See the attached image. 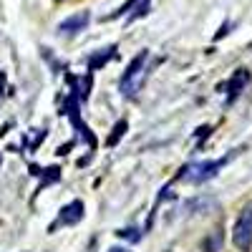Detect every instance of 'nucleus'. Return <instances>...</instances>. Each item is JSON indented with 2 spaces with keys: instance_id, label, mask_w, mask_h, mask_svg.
Listing matches in <instances>:
<instances>
[{
  "instance_id": "f257e3e1",
  "label": "nucleus",
  "mask_w": 252,
  "mask_h": 252,
  "mask_svg": "<svg viewBox=\"0 0 252 252\" xmlns=\"http://www.w3.org/2000/svg\"><path fill=\"white\" fill-rule=\"evenodd\" d=\"M229 157L224 159H212V161H192L179 169V174L174 177V182H184V184H204L209 179H215L220 174V169L227 164Z\"/></svg>"
},
{
  "instance_id": "f03ea898",
  "label": "nucleus",
  "mask_w": 252,
  "mask_h": 252,
  "mask_svg": "<svg viewBox=\"0 0 252 252\" xmlns=\"http://www.w3.org/2000/svg\"><path fill=\"white\" fill-rule=\"evenodd\" d=\"M146 61H149V51H141L131 58V63L126 66V71L119 78V89L124 96H136V91L141 89V81H144V68H146Z\"/></svg>"
},
{
  "instance_id": "7ed1b4c3",
  "label": "nucleus",
  "mask_w": 252,
  "mask_h": 252,
  "mask_svg": "<svg viewBox=\"0 0 252 252\" xmlns=\"http://www.w3.org/2000/svg\"><path fill=\"white\" fill-rule=\"evenodd\" d=\"M78 103H81V101H78L76 96H71V94H68V96H66V101H63V106H61V109H63L61 114H66V116L71 119V126H73V129H76L78 139H81L83 144H89L91 149H94V146H96V136H94V131L89 129V124H86V121L81 119V111H78Z\"/></svg>"
},
{
  "instance_id": "20e7f679",
  "label": "nucleus",
  "mask_w": 252,
  "mask_h": 252,
  "mask_svg": "<svg viewBox=\"0 0 252 252\" xmlns=\"http://www.w3.org/2000/svg\"><path fill=\"white\" fill-rule=\"evenodd\" d=\"M232 242L240 252H250V247H252V204H247L240 212L235 229H232Z\"/></svg>"
},
{
  "instance_id": "39448f33",
  "label": "nucleus",
  "mask_w": 252,
  "mask_h": 252,
  "mask_svg": "<svg viewBox=\"0 0 252 252\" xmlns=\"http://www.w3.org/2000/svg\"><path fill=\"white\" fill-rule=\"evenodd\" d=\"M91 23V13L89 10H81V13H73L71 18L61 20L58 23V33L61 35H78L81 31H86Z\"/></svg>"
},
{
  "instance_id": "423d86ee",
  "label": "nucleus",
  "mask_w": 252,
  "mask_h": 252,
  "mask_svg": "<svg viewBox=\"0 0 252 252\" xmlns=\"http://www.w3.org/2000/svg\"><path fill=\"white\" fill-rule=\"evenodd\" d=\"M83 220V202L81 199H73V202H68L66 207L61 209V215H58V220H56V224L51 227V232L61 224V227H71V224H76V222H81Z\"/></svg>"
},
{
  "instance_id": "0eeeda50",
  "label": "nucleus",
  "mask_w": 252,
  "mask_h": 252,
  "mask_svg": "<svg viewBox=\"0 0 252 252\" xmlns=\"http://www.w3.org/2000/svg\"><path fill=\"white\" fill-rule=\"evenodd\" d=\"M247 83H250V71H247V68H237L232 78L224 81V83H220L217 91H220V94H227L229 98H235V96L247 86Z\"/></svg>"
},
{
  "instance_id": "6e6552de",
  "label": "nucleus",
  "mask_w": 252,
  "mask_h": 252,
  "mask_svg": "<svg viewBox=\"0 0 252 252\" xmlns=\"http://www.w3.org/2000/svg\"><path fill=\"white\" fill-rule=\"evenodd\" d=\"M31 174L33 177H40V184H38V192H43L46 187L61 182V166H46V169H40L38 164H31Z\"/></svg>"
},
{
  "instance_id": "1a4fd4ad",
  "label": "nucleus",
  "mask_w": 252,
  "mask_h": 252,
  "mask_svg": "<svg viewBox=\"0 0 252 252\" xmlns=\"http://www.w3.org/2000/svg\"><path fill=\"white\" fill-rule=\"evenodd\" d=\"M116 56V46H109V48H101V51H94L91 56H89V73H94V71H101L106 63L111 61Z\"/></svg>"
},
{
  "instance_id": "9d476101",
  "label": "nucleus",
  "mask_w": 252,
  "mask_h": 252,
  "mask_svg": "<svg viewBox=\"0 0 252 252\" xmlns=\"http://www.w3.org/2000/svg\"><path fill=\"white\" fill-rule=\"evenodd\" d=\"M126 129H129V121H126V119L116 121L114 129H111V134H109V139H106V146H116V144L121 141V136L126 134Z\"/></svg>"
},
{
  "instance_id": "9b49d317",
  "label": "nucleus",
  "mask_w": 252,
  "mask_h": 252,
  "mask_svg": "<svg viewBox=\"0 0 252 252\" xmlns=\"http://www.w3.org/2000/svg\"><path fill=\"white\" fill-rule=\"evenodd\" d=\"M116 237L119 240H126V242H141L144 232L136 227H124V229H116Z\"/></svg>"
},
{
  "instance_id": "f8f14e48",
  "label": "nucleus",
  "mask_w": 252,
  "mask_h": 252,
  "mask_svg": "<svg viewBox=\"0 0 252 252\" xmlns=\"http://www.w3.org/2000/svg\"><path fill=\"white\" fill-rule=\"evenodd\" d=\"M149 3H152V0H136L134 8H131V13H129V23H134V20H139L141 15L149 13Z\"/></svg>"
},
{
  "instance_id": "ddd939ff",
  "label": "nucleus",
  "mask_w": 252,
  "mask_h": 252,
  "mask_svg": "<svg viewBox=\"0 0 252 252\" xmlns=\"http://www.w3.org/2000/svg\"><path fill=\"white\" fill-rule=\"evenodd\" d=\"M220 245H222L220 232H215V235H212V240H209V242L204 245V250H207V252H217V250H220Z\"/></svg>"
},
{
  "instance_id": "4468645a",
  "label": "nucleus",
  "mask_w": 252,
  "mask_h": 252,
  "mask_svg": "<svg viewBox=\"0 0 252 252\" xmlns=\"http://www.w3.org/2000/svg\"><path fill=\"white\" fill-rule=\"evenodd\" d=\"M227 28H229V26H227V23H224V26H222V28H220V33H215V40H220V38H222V35H227Z\"/></svg>"
},
{
  "instance_id": "2eb2a0df",
  "label": "nucleus",
  "mask_w": 252,
  "mask_h": 252,
  "mask_svg": "<svg viewBox=\"0 0 252 252\" xmlns=\"http://www.w3.org/2000/svg\"><path fill=\"white\" fill-rule=\"evenodd\" d=\"M3 89H5V73H0V94H3Z\"/></svg>"
},
{
  "instance_id": "dca6fc26",
  "label": "nucleus",
  "mask_w": 252,
  "mask_h": 252,
  "mask_svg": "<svg viewBox=\"0 0 252 252\" xmlns=\"http://www.w3.org/2000/svg\"><path fill=\"white\" fill-rule=\"evenodd\" d=\"M109 252H129V250H124V247H109Z\"/></svg>"
},
{
  "instance_id": "f3484780",
  "label": "nucleus",
  "mask_w": 252,
  "mask_h": 252,
  "mask_svg": "<svg viewBox=\"0 0 252 252\" xmlns=\"http://www.w3.org/2000/svg\"><path fill=\"white\" fill-rule=\"evenodd\" d=\"M0 161H3V159H0Z\"/></svg>"
}]
</instances>
